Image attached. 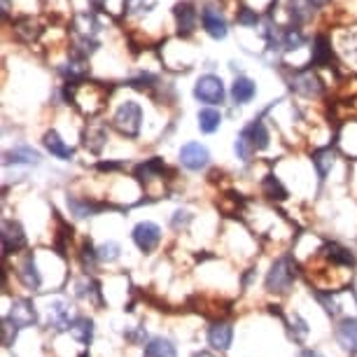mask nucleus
<instances>
[{
  "mask_svg": "<svg viewBox=\"0 0 357 357\" xmlns=\"http://www.w3.org/2000/svg\"><path fill=\"white\" fill-rule=\"evenodd\" d=\"M112 126L126 138H138L140 131H143V107H140L138 100H122L112 114Z\"/></svg>",
  "mask_w": 357,
  "mask_h": 357,
  "instance_id": "nucleus-1",
  "label": "nucleus"
},
{
  "mask_svg": "<svg viewBox=\"0 0 357 357\" xmlns=\"http://www.w3.org/2000/svg\"><path fill=\"white\" fill-rule=\"evenodd\" d=\"M285 82L294 93L306 98H320L325 93V82L315 75L313 68H296V70H285Z\"/></svg>",
  "mask_w": 357,
  "mask_h": 357,
  "instance_id": "nucleus-2",
  "label": "nucleus"
},
{
  "mask_svg": "<svg viewBox=\"0 0 357 357\" xmlns=\"http://www.w3.org/2000/svg\"><path fill=\"white\" fill-rule=\"evenodd\" d=\"M296 278V264L289 255H280L278 259L271 264V271L266 273V289L273 294H285L289 292L292 282Z\"/></svg>",
  "mask_w": 357,
  "mask_h": 357,
  "instance_id": "nucleus-3",
  "label": "nucleus"
},
{
  "mask_svg": "<svg viewBox=\"0 0 357 357\" xmlns=\"http://www.w3.org/2000/svg\"><path fill=\"white\" fill-rule=\"evenodd\" d=\"M194 98L199 100V103L204 105H222L227 98V89H225V82H222L220 75H213V73H208V75H201L197 79V84H194Z\"/></svg>",
  "mask_w": 357,
  "mask_h": 357,
  "instance_id": "nucleus-4",
  "label": "nucleus"
},
{
  "mask_svg": "<svg viewBox=\"0 0 357 357\" xmlns=\"http://www.w3.org/2000/svg\"><path fill=\"white\" fill-rule=\"evenodd\" d=\"M173 17H175V29H178L180 38H192L194 31H197V22H199V10L197 5L190 3V0H180L173 8Z\"/></svg>",
  "mask_w": 357,
  "mask_h": 357,
  "instance_id": "nucleus-5",
  "label": "nucleus"
},
{
  "mask_svg": "<svg viewBox=\"0 0 357 357\" xmlns=\"http://www.w3.org/2000/svg\"><path fill=\"white\" fill-rule=\"evenodd\" d=\"M180 166H185L187 171H204V168L211 164V152H208L206 145L201 143H185L180 147Z\"/></svg>",
  "mask_w": 357,
  "mask_h": 357,
  "instance_id": "nucleus-6",
  "label": "nucleus"
},
{
  "mask_svg": "<svg viewBox=\"0 0 357 357\" xmlns=\"http://www.w3.org/2000/svg\"><path fill=\"white\" fill-rule=\"evenodd\" d=\"M133 243L138 245L140 252H152L154 248L161 243V227L154 225V222H138L133 227V234H131Z\"/></svg>",
  "mask_w": 357,
  "mask_h": 357,
  "instance_id": "nucleus-7",
  "label": "nucleus"
},
{
  "mask_svg": "<svg viewBox=\"0 0 357 357\" xmlns=\"http://www.w3.org/2000/svg\"><path fill=\"white\" fill-rule=\"evenodd\" d=\"M201 26H204V31L213 40H225L229 36L227 19L218 8H215V5H206V8L201 10Z\"/></svg>",
  "mask_w": 357,
  "mask_h": 357,
  "instance_id": "nucleus-8",
  "label": "nucleus"
},
{
  "mask_svg": "<svg viewBox=\"0 0 357 357\" xmlns=\"http://www.w3.org/2000/svg\"><path fill=\"white\" fill-rule=\"evenodd\" d=\"M100 31H103V22L98 19L96 12H77L73 17L70 24L73 38H98Z\"/></svg>",
  "mask_w": 357,
  "mask_h": 357,
  "instance_id": "nucleus-9",
  "label": "nucleus"
},
{
  "mask_svg": "<svg viewBox=\"0 0 357 357\" xmlns=\"http://www.w3.org/2000/svg\"><path fill=\"white\" fill-rule=\"evenodd\" d=\"M26 245V234L24 227L17 220H5L3 222V252L5 257H10L12 252H19Z\"/></svg>",
  "mask_w": 357,
  "mask_h": 357,
  "instance_id": "nucleus-10",
  "label": "nucleus"
},
{
  "mask_svg": "<svg viewBox=\"0 0 357 357\" xmlns=\"http://www.w3.org/2000/svg\"><path fill=\"white\" fill-rule=\"evenodd\" d=\"M82 145L91 154H100L107 145V124L105 122H86L82 131Z\"/></svg>",
  "mask_w": 357,
  "mask_h": 357,
  "instance_id": "nucleus-11",
  "label": "nucleus"
},
{
  "mask_svg": "<svg viewBox=\"0 0 357 357\" xmlns=\"http://www.w3.org/2000/svg\"><path fill=\"white\" fill-rule=\"evenodd\" d=\"M334 63V50L332 40L325 33H318L313 40V52H311V68H332Z\"/></svg>",
  "mask_w": 357,
  "mask_h": 357,
  "instance_id": "nucleus-12",
  "label": "nucleus"
},
{
  "mask_svg": "<svg viewBox=\"0 0 357 357\" xmlns=\"http://www.w3.org/2000/svg\"><path fill=\"white\" fill-rule=\"evenodd\" d=\"M3 164L5 166H19V164H24V166H40L43 164V154H40L36 147H31V145H17V147H12V150H8L3 154Z\"/></svg>",
  "mask_w": 357,
  "mask_h": 357,
  "instance_id": "nucleus-13",
  "label": "nucleus"
},
{
  "mask_svg": "<svg viewBox=\"0 0 357 357\" xmlns=\"http://www.w3.org/2000/svg\"><path fill=\"white\" fill-rule=\"evenodd\" d=\"M320 257L329 261L332 266H343V268H355L357 266V259L355 255L348 250V248H343L341 243H327L325 248H320Z\"/></svg>",
  "mask_w": 357,
  "mask_h": 357,
  "instance_id": "nucleus-14",
  "label": "nucleus"
},
{
  "mask_svg": "<svg viewBox=\"0 0 357 357\" xmlns=\"http://www.w3.org/2000/svg\"><path fill=\"white\" fill-rule=\"evenodd\" d=\"M8 318L15 322L19 329L33 327L38 322V311H36V306H33L31 299H15V304H12Z\"/></svg>",
  "mask_w": 357,
  "mask_h": 357,
  "instance_id": "nucleus-15",
  "label": "nucleus"
},
{
  "mask_svg": "<svg viewBox=\"0 0 357 357\" xmlns=\"http://www.w3.org/2000/svg\"><path fill=\"white\" fill-rule=\"evenodd\" d=\"M43 145L47 147V152L52 154V157L61 159V161H70L73 157H75V150L66 143V140L61 138V133H59L56 129H50L43 136Z\"/></svg>",
  "mask_w": 357,
  "mask_h": 357,
  "instance_id": "nucleus-16",
  "label": "nucleus"
},
{
  "mask_svg": "<svg viewBox=\"0 0 357 357\" xmlns=\"http://www.w3.org/2000/svg\"><path fill=\"white\" fill-rule=\"evenodd\" d=\"M336 341L346 353H357V320L343 318L336 327Z\"/></svg>",
  "mask_w": 357,
  "mask_h": 357,
  "instance_id": "nucleus-17",
  "label": "nucleus"
},
{
  "mask_svg": "<svg viewBox=\"0 0 357 357\" xmlns=\"http://www.w3.org/2000/svg\"><path fill=\"white\" fill-rule=\"evenodd\" d=\"M68 208L70 213L75 215V218L84 220V218H93V215H98L100 211H103V204H98V201L93 199H86V197H75V194H68Z\"/></svg>",
  "mask_w": 357,
  "mask_h": 357,
  "instance_id": "nucleus-18",
  "label": "nucleus"
},
{
  "mask_svg": "<svg viewBox=\"0 0 357 357\" xmlns=\"http://www.w3.org/2000/svg\"><path fill=\"white\" fill-rule=\"evenodd\" d=\"M257 96V84H255V79L245 77V75H238L234 79L231 84V100L236 105H248L250 100Z\"/></svg>",
  "mask_w": 357,
  "mask_h": 357,
  "instance_id": "nucleus-19",
  "label": "nucleus"
},
{
  "mask_svg": "<svg viewBox=\"0 0 357 357\" xmlns=\"http://www.w3.org/2000/svg\"><path fill=\"white\" fill-rule=\"evenodd\" d=\"M243 133L252 140V145H255V150H257V152H264L266 147L271 145V133H268L264 119H261V117H255L252 122L243 129Z\"/></svg>",
  "mask_w": 357,
  "mask_h": 357,
  "instance_id": "nucleus-20",
  "label": "nucleus"
},
{
  "mask_svg": "<svg viewBox=\"0 0 357 357\" xmlns=\"http://www.w3.org/2000/svg\"><path fill=\"white\" fill-rule=\"evenodd\" d=\"M234 341V329L229 322H215V325L208 329V343L215 350H229Z\"/></svg>",
  "mask_w": 357,
  "mask_h": 357,
  "instance_id": "nucleus-21",
  "label": "nucleus"
},
{
  "mask_svg": "<svg viewBox=\"0 0 357 357\" xmlns=\"http://www.w3.org/2000/svg\"><path fill=\"white\" fill-rule=\"evenodd\" d=\"M164 171H166L164 159L152 157V159H145L143 164H138L136 171H133V175H136L140 183H152V180L161 178V175H164Z\"/></svg>",
  "mask_w": 357,
  "mask_h": 357,
  "instance_id": "nucleus-22",
  "label": "nucleus"
},
{
  "mask_svg": "<svg viewBox=\"0 0 357 357\" xmlns=\"http://www.w3.org/2000/svg\"><path fill=\"white\" fill-rule=\"evenodd\" d=\"M334 161H336V152H334L332 145L320 147V150L313 152V168H315V173H318L320 183H322V180H327V175H329V171H332Z\"/></svg>",
  "mask_w": 357,
  "mask_h": 357,
  "instance_id": "nucleus-23",
  "label": "nucleus"
},
{
  "mask_svg": "<svg viewBox=\"0 0 357 357\" xmlns=\"http://www.w3.org/2000/svg\"><path fill=\"white\" fill-rule=\"evenodd\" d=\"M12 29H15V36L22 40V43H36V40L43 36V26L38 22H33L31 17L17 19V22L12 24Z\"/></svg>",
  "mask_w": 357,
  "mask_h": 357,
  "instance_id": "nucleus-24",
  "label": "nucleus"
},
{
  "mask_svg": "<svg viewBox=\"0 0 357 357\" xmlns=\"http://www.w3.org/2000/svg\"><path fill=\"white\" fill-rule=\"evenodd\" d=\"M197 122H199V131L206 133V136H213V133L220 131L222 126V112L215 110V107H204V110H199L197 114Z\"/></svg>",
  "mask_w": 357,
  "mask_h": 357,
  "instance_id": "nucleus-25",
  "label": "nucleus"
},
{
  "mask_svg": "<svg viewBox=\"0 0 357 357\" xmlns=\"http://www.w3.org/2000/svg\"><path fill=\"white\" fill-rule=\"evenodd\" d=\"M19 278H22L24 285L33 289V292L43 285V275L38 271V264H36V259H33V255H29V257L24 259V264L19 266Z\"/></svg>",
  "mask_w": 357,
  "mask_h": 357,
  "instance_id": "nucleus-26",
  "label": "nucleus"
},
{
  "mask_svg": "<svg viewBox=\"0 0 357 357\" xmlns=\"http://www.w3.org/2000/svg\"><path fill=\"white\" fill-rule=\"evenodd\" d=\"M313 12H315V8L308 3V0H287V15L292 19V24H296V26L311 22Z\"/></svg>",
  "mask_w": 357,
  "mask_h": 357,
  "instance_id": "nucleus-27",
  "label": "nucleus"
},
{
  "mask_svg": "<svg viewBox=\"0 0 357 357\" xmlns=\"http://www.w3.org/2000/svg\"><path fill=\"white\" fill-rule=\"evenodd\" d=\"M304 45H306V36L296 24L285 26V29H282V36H280L282 52H294V50H299V47H304Z\"/></svg>",
  "mask_w": 357,
  "mask_h": 357,
  "instance_id": "nucleus-28",
  "label": "nucleus"
},
{
  "mask_svg": "<svg viewBox=\"0 0 357 357\" xmlns=\"http://www.w3.org/2000/svg\"><path fill=\"white\" fill-rule=\"evenodd\" d=\"M143 357H178V353H175V346H173L171 341L157 336V339H152L145 346Z\"/></svg>",
  "mask_w": 357,
  "mask_h": 357,
  "instance_id": "nucleus-29",
  "label": "nucleus"
},
{
  "mask_svg": "<svg viewBox=\"0 0 357 357\" xmlns=\"http://www.w3.org/2000/svg\"><path fill=\"white\" fill-rule=\"evenodd\" d=\"M234 154H236V159L238 161H243V164H250L252 157L257 154V150H255V145H252V140L245 136L243 131L236 136L234 140Z\"/></svg>",
  "mask_w": 357,
  "mask_h": 357,
  "instance_id": "nucleus-30",
  "label": "nucleus"
},
{
  "mask_svg": "<svg viewBox=\"0 0 357 357\" xmlns=\"http://www.w3.org/2000/svg\"><path fill=\"white\" fill-rule=\"evenodd\" d=\"M157 10V0H124L126 17H147Z\"/></svg>",
  "mask_w": 357,
  "mask_h": 357,
  "instance_id": "nucleus-31",
  "label": "nucleus"
},
{
  "mask_svg": "<svg viewBox=\"0 0 357 357\" xmlns=\"http://www.w3.org/2000/svg\"><path fill=\"white\" fill-rule=\"evenodd\" d=\"M261 192H264V197L273 199V201H285L287 199V190L282 187V183L275 178L273 173H268L266 178L261 180Z\"/></svg>",
  "mask_w": 357,
  "mask_h": 357,
  "instance_id": "nucleus-32",
  "label": "nucleus"
},
{
  "mask_svg": "<svg viewBox=\"0 0 357 357\" xmlns=\"http://www.w3.org/2000/svg\"><path fill=\"white\" fill-rule=\"evenodd\" d=\"M50 327H54V329H66V327H70L68 308H66L63 301H54V304L50 306Z\"/></svg>",
  "mask_w": 357,
  "mask_h": 357,
  "instance_id": "nucleus-33",
  "label": "nucleus"
},
{
  "mask_svg": "<svg viewBox=\"0 0 357 357\" xmlns=\"http://www.w3.org/2000/svg\"><path fill=\"white\" fill-rule=\"evenodd\" d=\"M70 334L79 343H89L93 339V322L89 318H77L70 322Z\"/></svg>",
  "mask_w": 357,
  "mask_h": 357,
  "instance_id": "nucleus-34",
  "label": "nucleus"
},
{
  "mask_svg": "<svg viewBox=\"0 0 357 357\" xmlns=\"http://www.w3.org/2000/svg\"><path fill=\"white\" fill-rule=\"evenodd\" d=\"M119 255H122V248H119V243H114V241H105L103 245H98V261L112 264V261L119 259Z\"/></svg>",
  "mask_w": 357,
  "mask_h": 357,
  "instance_id": "nucleus-35",
  "label": "nucleus"
},
{
  "mask_svg": "<svg viewBox=\"0 0 357 357\" xmlns=\"http://www.w3.org/2000/svg\"><path fill=\"white\" fill-rule=\"evenodd\" d=\"M236 22H238V26H243V29H255L259 24V15L252 8H241L236 12Z\"/></svg>",
  "mask_w": 357,
  "mask_h": 357,
  "instance_id": "nucleus-36",
  "label": "nucleus"
},
{
  "mask_svg": "<svg viewBox=\"0 0 357 357\" xmlns=\"http://www.w3.org/2000/svg\"><path fill=\"white\" fill-rule=\"evenodd\" d=\"M17 325L12 322L10 318H5L3 320V327H0V332H3V346L5 348H10L12 343H15V339H17Z\"/></svg>",
  "mask_w": 357,
  "mask_h": 357,
  "instance_id": "nucleus-37",
  "label": "nucleus"
},
{
  "mask_svg": "<svg viewBox=\"0 0 357 357\" xmlns=\"http://www.w3.org/2000/svg\"><path fill=\"white\" fill-rule=\"evenodd\" d=\"M194 220V215L190 211H175L173 218H171V227L175 231H180V229H187L190 227V222Z\"/></svg>",
  "mask_w": 357,
  "mask_h": 357,
  "instance_id": "nucleus-38",
  "label": "nucleus"
},
{
  "mask_svg": "<svg viewBox=\"0 0 357 357\" xmlns=\"http://www.w3.org/2000/svg\"><path fill=\"white\" fill-rule=\"evenodd\" d=\"M96 259H98V250H93L91 243L86 241V243L82 245V264H84V268L93 271V264H96Z\"/></svg>",
  "mask_w": 357,
  "mask_h": 357,
  "instance_id": "nucleus-39",
  "label": "nucleus"
},
{
  "mask_svg": "<svg viewBox=\"0 0 357 357\" xmlns=\"http://www.w3.org/2000/svg\"><path fill=\"white\" fill-rule=\"evenodd\" d=\"M119 168H122V164H119V161H100L98 164V171H119Z\"/></svg>",
  "mask_w": 357,
  "mask_h": 357,
  "instance_id": "nucleus-40",
  "label": "nucleus"
},
{
  "mask_svg": "<svg viewBox=\"0 0 357 357\" xmlns=\"http://www.w3.org/2000/svg\"><path fill=\"white\" fill-rule=\"evenodd\" d=\"M308 3H311L315 10H322V8H327V5L332 3V0H308Z\"/></svg>",
  "mask_w": 357,
  "mask_h": 357,
  "instance_id": "nucleus-41",
  "label": "nucleus"
},
{
  "mask_svg": "<svg viewBox=\"0 0 357 357\" xmlns=\"http://www.w3.org/2000/svg\"><path fill=\"white\" fill-rule=\"evenodd\" d=\"M89 3H91V8H93V10L100 12V10L105 8V3H107V0H89Z\"/></svg>",
  "mask_w": 357,
  "mask_h": 357,
  "instance_id": "nucleus-42",
  "label": "nucleus"
},
{
  "mask_svg": "<svg viewBox=\"0 0 357 357\" xmlns=\"http://www.w3.org/2000/svg\"><path fill=\"white\" fill-rule=\"evenodd\" d=\"M299 357H322V355L315 353V350H304V353H301Z\"/></svg>",
  "mask_w": 357,
  "mask_h": 357,
  "instance_id": "nucleus-43",
  "label": "nucleus"
},
{
  "mask_svg": "<svg viewBox=\"0 0 357 357\" xmlns=\"http://www.w3.org/2000/svg\"><path fill=\"white\" fill-rule=\"evenodd\" d=\"M194 357H215V355L213 353H206V350H201V353H197Z\"/></svg>",
  "mask_w": 357,
  "mask_h": 357,
  "instance_id": "nucleus-44",
  "label": "nucleus"
},
{
  "mask_svg": "<svg viewBox=\"0 0 357 357\" xmlns=\"http://www.w3.org/2000/svg\"><path fill=\"white\" fill-rule=\"evenodd\" d=\"M79 357H89V355H86V353H82V355H79Z\"/></svg>",
  "mask_w": 357,
  "mask_h": 357,
  "instance_id": "nucleus-45",
  "label": "nucleus"
}]
</instances>
